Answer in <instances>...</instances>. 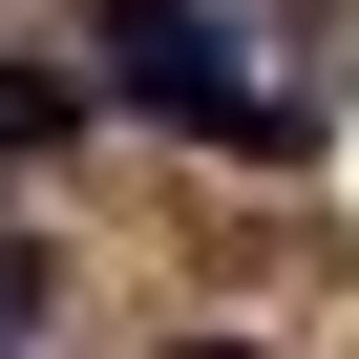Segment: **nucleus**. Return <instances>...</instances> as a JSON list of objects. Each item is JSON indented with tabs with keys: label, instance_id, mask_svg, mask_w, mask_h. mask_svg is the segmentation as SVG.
I'll use <instances>...</instances> for the list:
<instances>
[{
	"label": "nucleus",
	"instance_id": "obj_2",
	"mask_svg": "<svg viewBox=\"0 0 359 359\" xmlns=\"http://www.w3.org/2000/svg\"><path fill=\"white\" fill-rule=\"evenodd\" d=\"M85 106H106V85H85V43H64V64H43V43H0V169H43Z\"/></svg>",
	"mask_w": 359,
	"mask_h": 359
},
{
	"label": "nucleus",
	"instance_id": "obj_3",
	"mask_svg": "<svg viewBox=\"0 0 359 359\" xmlns=\"http://www.w3.org/2000/svg\"><path fill=\"white\" fill-rule=\"evenodd\" d=\"M169 359H254V338H169Z\"/></svg>",
	"mask_w": 359,
	"mask_h": 359
},
{
	"label": "nucleus",
	"instance_id": "obj_1",
	"mask_svg": "<svg viewBox=\"0 0 359 359\" xmlns=\"http://www.w3.org/2000/svg\"><path fill=\"white\" fill-rule=\"evenodd\" d=\"M85 85H106L127 127L233 148V169H296V148H317V106L254 85V22H233V0H85Z\"/></svg>",
	"mask_w": 359,
	"mask_h": 359
}]
</instances>
